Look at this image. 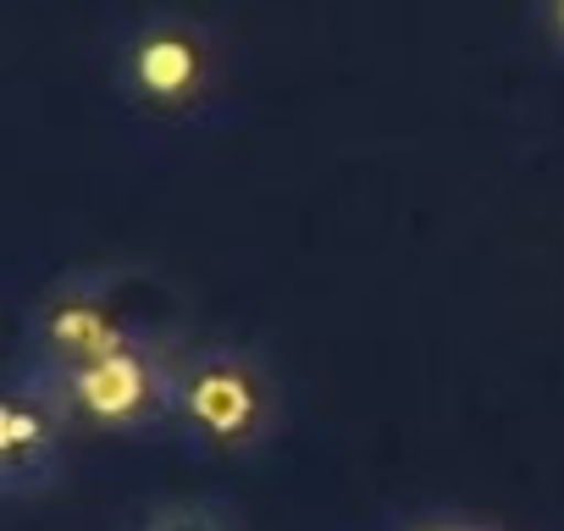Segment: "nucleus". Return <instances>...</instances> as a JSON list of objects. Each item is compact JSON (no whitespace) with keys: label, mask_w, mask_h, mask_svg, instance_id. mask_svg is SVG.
<instances>
[{"label":"nucleus","mask_w":564,"mask_h":531,"mask_svg":"<svg viewBox=\"0 0 564 531\" xmlns=\"http://www.w3.org/2000/svg\"><path fill=\"white\" fill-rule=\"evenodd\" d=\"M73 432L78 421L51 366L18 355L7 371V399H0V492H7V503L45 498L62 481Z\"/></svg>","instance_id":"5"},{"label":"nucleus","mask_w":564,"mask_h":531,"mask_svg":"<svg viewBox=\"0 0 564 531\" xmlns=\"http://www.w3.org/2000/svg\"><path fill=\"white\" fill-rule=\"evenodd\" d=\"M410 531H487V525H465V520H432V525H410Z\"/></svg>","instance_id":"8"},{"label":"nucleus","mask_w":564,"mask_h":531,"mask_svg":"<svg viewBox=\"0 0 564 531\" xmlns=\"http://www.w3.org/2000/svg\"><path fill=\"white\" fill-rule=\"evenodd\" d=\"M133 531H238V520L210 498H166L139 514Z\"/></svg>","instance_id":"6"},{"label":"nucleus","mask_w":564,"mask_h":531,"mask_svg":"<svg viewBox=\"0 0 564 531\" xmlns=\"http://www.w3.org/2000/svg\"><path fill=\"white\" fill-rule=\"evenodd\" d=\"M177 355L183 344L166 333H144L133 344H117L95 360L62 366L51 371L78 432H100V437H144L155 426H166L172 410V377H177Z\"/></svg>","instance_id":"4"},{"label":"nucleus","mask_w":564,"mask_h":531,"mask_svg":"<svg viewBox=\"0 0 564 531\" xmlns=\"http://www.w3.org/2000/svg\"><path fill=\"white\" fill-rule=\"evenodd\" d=\"M117 100L161 128H205L227 111V45L183 7H139L111 34Z\"/></svg>","instance_id":"1"},{"label":"nucleus","mask_w":564,"mask_h":531,"mask_svg":"<svg viewBox=\"0 0 564 531\" xmlns=\"http://www.w3.org/2000/svg\"><path fill=\"white\" fill-rule=\"evenodd\" d=\"M155 311V278L144 266H73L29 300L18 355L62 371L144 333H166Z\"/></svg>","instance_id":"3"},{"label":"nucleus","mask_w":564,"mask_h":531,"mask_svg":"<svg viewBox=\"0 0 564 531\" xmlns=\"http://www.w3.org/2000/svg\"><path fill=\"white\" fill-rule=\"evenodd\" d=\"M536 18H542V34H547V45L564 56V0H536Z\"/></svg>","instance_id":"7"},{"label":"nucleus","mask_w":564,"mask_h":531,"mask_svg":"<svg viewBox=\"0 0 564 531\" xmlns=\"http://www.w3.org/2000/svg\"><path fill=\"white\" fill-rule=\"evenodd\" d=\"M282 382L254 344H194L177 355L166 432L194 459H249L276 437Z\"/></svg>","instance_id":"2"}]
</instances>
